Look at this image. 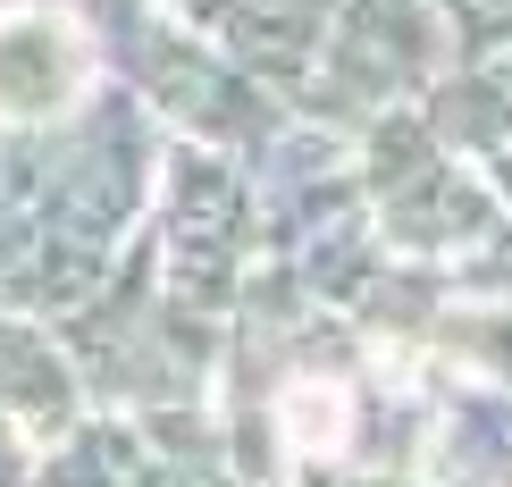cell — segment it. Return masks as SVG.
Masks as SVG:
<instances>
[{"label":"cell","instance_id":"1","mask_svg":"<svg viewBox=\"0 0 512 487\" xmlns=\"http://www.w3.org/2000/svg\"><path fill=\"white\" fill-rule=\"evenodd\" d=\"M84 84V34L68 17H9L0 26V118H51Z\"/></svg>","mask_w":512,"mask_h":487}]
</instances>
